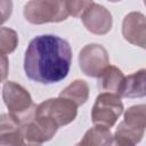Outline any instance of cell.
<instances>
[{
	"label": "cell",
	"instance_id": "2e32d148",
	"mask_svg": "<svg viewBox=\"0 0 146 146\" xmlns=\"http://www.w3.org/2000/svg\"><path fill=\"white\" fill-rule=\"evenodd\" d=\"M21 128V122L18 119L11 114H1L0 115V136L17 131Z\"/></svg>",
	"mask_w": 146,
	"mask_h": 146
},
{
	"label": "cell",
	"instance_id": "52a82bcc",
	"mask_svg": "<svg viewBox=\"0 0 146 146\" xmlns=\"http://www.w3.org/2000/svg\"><path fill=\"white\" fill-rule=\"evenodd\" d=\"M79 65L83 74L90 78H99L110 65L108 52L102 44L89 43L80 50Z\"/></svg>",
	"mask_w": 146,
	"mask_h": 146
},
{
	"label": "cell",
	"instance_id": "9c48e42d",
	"mask_svg": "<svg viewBox=\"0 0 146 146\" xmlns=\"http://www.w3.org/2000/svg\"><path fill=\"white\" fill-rule=\"evenodd\" d=\"M81 21L89 32L98 35L108 33L113 24L112 14L104 6L96 2L84 11L81 16Z\"/></svg>",
	"mask_w": 146,
	"mask_h": 146
},
{
	"label": "cell",
	"instance_id": "ba28073f",
	"mask_svg": "<svg viewBox=\"0 0 146 146\" xmlns=\"http://www.w3.org/2000/svg\"><path fill=\"white\" fill-rule=\"evenodd\" d=\"M21 135L25 144L40 146L41 144L50 140L58 128L44 117L35 116L34 114L21 123Z\"/></svg>",
	"mask_w": 146,
	"mask_h": 146
},
{
	"label": "cell",
	"instance_id": "8fae6325",
	"mask_svg": "<svg viewBox=\"0 0 146 146\" xmlns=\"http://www.w3.org/2000/svg\"><path fill=\"white\" fill-rule=\"evenodd\" d=\"M124 79L125 76L119 67L108 65L98 78V88L104 92L113 94L121 98Z\"/></svg>",
	"mask_w": 146,
	"mask_h": 146
},
{
	"label": "cell",
	"instance_id": "9a60e30c",
	"mask_svg": "<svg viewBox=\"0 0 146 146\" xmlns=\"http://www.w3.org/2000/svg\"><path fill=\"white\" fill-rule=\"evenodd\" d=\"M18 44V35L16 31L9 27H0V50L2 52L11 54Z\"/></svg>",
	"mask_w": 146,
	"mask_h": 146
},
{
	"label": "cell",
	"instance_id": "e0dca14e",
	"mask_svg": "<svg viewBox=\"0 0 146 146\" xmlns=\"http://www.w3.org/2000/svg\"><path fill=\"white\" fill-rule=\"evenodd\" d=\"M92 3L94 1H65L67 13L73 17H81Z\"/></svg>",
	"mask_w": 146,
	"mask_h": 146
},
{
	"label": "cell",
	"instance_id": "277c9868",
	"mask_svg": "<svg viewBox=\"0 0 146 146\" xmlns=\"http://www.w3.org/2000/svg\"><path fill=\"white\" fill-rule=\"evenodd\" d=\"M2 98L9 111L22 123L34 114L35 105L33 104L30 92L15 81H7L2 88Z\"/></svg>",
	"mask_w": 146,
	"mask_h": 146
},
{
	"label": "cell",
	"instance_id": "7a4b0ae2",
	"mask_svg": "<svg viewBox=\"0 0 146 146\" xmlns=\"http://www.w3.org/2000/svg\"><path fill=\"white\" fill-rule=\"evenodd\" d=\"M145 105H135L124 113L123 121L117 125L111 146H136L144 137L146 127Z\"/></svg>",
	"mask_w": 146,
	"mask_h": 146
},
{
	"label": "cell",
	"instance_id": "7c38bea8",
	"mask_svg": "<svg viewBox=\"0 0 146 146\" xmlns=\"http://www.w3.org/2000/svg\"><path fill=\"white\" fill-rule=\"evenodd\" d=\"M145 73L144 68L125 76L121 97L125 98H137L144 97L146 94L145 90Z\"/></svg>",
	"mask_w": 146,
	"mask_h": 146
},
{
	"label": "cell",
	"instance_id": "44dd1931",
	"mask_svg": "<svg viewBox=\"0 0 146 146\" xmlns=\"http://www.w3.org/2000/svg\"><path fill=\"white\" fill-rule=\"evenodd\" d=\"M24 146H35V145H29V144H24Z\"/></svg>",
	"mask_w": 146,
	"mask_h": 146
},
{
	"label": "cell",
	"instance_id": "ffe728a7",
	"mask_svg": "<svg viewBox=\"0 0 146 146\" xmlns=\"http://www.w3.org/2000/svg\"><path fill=\"white\" fill-rule=\"evenodd\" d=\"M9 73V59L5 52L0 50V82L6 81Z\"/></svg>",
	"mask_w": 146,
	"mask_h": 146
},
{
	"label": "cell",
	"instance_id": "d6986e66",
	"mask_svg": "<svg viewBox=\"0 0 146 146\" xmlns=\"http://www.w3.org/2000/svg\"><path fill=\"white\" fill-rule=\"evenodd\" d=\"M13 11V2L0 0V25L8 21Z\"/></svg>",
	"mask_w": 146,
	"mask_h": 146
},
{
	"label": "cell",
	"instance_id": "3957f363",
	"mask_svg": "<svg viewBox=\"0 0 146 146\" xmlns=\"http://www.w3.org/2000/svg\"><path fill=\"white\" fill-rule=\"evenodd\" d=\"M24 17L31 24L59 23L68 17L65 1L32 0L24 6Z\"/></svg>",
	"mask_w": 146,
	"mask_h": 146
},
{
	"label": "cell",
	"instance_id": "5b68a950",
	"mask_svg": "<svg viewBox=\"0 0 146 146\" xmlns=\"http://www.w3.org/2000/svg\"><path fill=\"white\" fill-rule=\"evenodd\" d=\"M34 115L51 121L57 128L70 124L78 115V107L66 98H49L35 106Z\"/></svg>",
	"mask_w": 146,
	"mask_h": 146
},
{
	"label": "cell",
	"instance_id": "30bf717a",
	"mask_svg": "<svg viewBox=\"0 0 146 146\" xmlns=\"http://www.w3.org/2000/svg\"><path fill=\"white\" fill-rule=\"evenodd\" d=\"M122 35L128 42L145 48V36H146L145 16L139 11H132L125 15L122 22Z\"/></svg>",
	"mask_w": 146,
	"mask_h": 146
},
{
	"label": "cell",
	"instance_id": "6da1fadb",
	"mask_svg": "<svg viewBox=\"0 0 146 146\" xmlns=\"http://www.w3.org/2000/svg\"><path fill=\"white\" fill-rule=\"evenodd\" d=\"M71 63L70 43L58 35L43 34L29 43L24 57V71L34 82L52 84L67 76Z\"/></svg>",
	"mask_w": 146,
	"mask_h": 146
},
{
	"label": "cell",
	"instance_id": "ac0fdd59",
	"mask_svg": "<svg viewBox=\"0 0 146 146\" xmlns=\"http://www.w3.org/2000/svg\"><path fill=\"white\" fill-rule=\"evenodd\" d=\"M24 144L25 143L22 138L21 130L0 136V146H24Z\"/></svg>",
	"mask_w": 146,
	"mask_h": 146
},
{
	"label": "cell",
	"instance_id": "5bb4252c",
	"mask_svg": "<svg viewBox=\"0 0 146 146\" xmlns=\"http://www.w3.org/2000/svg\"><path fill=\"white\" fill-rule=\"evenodd\" d=\"M59 97L68 99L79 107L89 98V86L84 80H75L60 91Z\"/></svg>",
	"mask_w": 146,
	"mask_h": 146
},
{
	"label": "cell",
	"instance_id": "8992f818",
	"mask_svg": "<svg viewBox=\"0 0 146 146\" xmlns=\"http://www.w3.org/2000/svg\"><path fill=\"white\" fill-rule=\"evenodd\" d=\"M123 104L119 96L102 92L97 96L91 110L92 123L111 129L123 113Z\"/></svg>",
	"mask_w": 146,
	"mask_h": 146
},
{
	"label": "cell",
	"instance_id": "4fadbf2b",
	"mask_svg": "<svg viewBox=\"0 0 146 146\" xmlns=\"http://www.w3.org/2000/svg\"><path fill=\"white\" fill-rule=\"evenodd\" d=\"M113 135L108 128L94 125L75 146H111Z\"/></svg>",
	"mask_w": 146,
	"mask_h": 146
}]
</instances>
